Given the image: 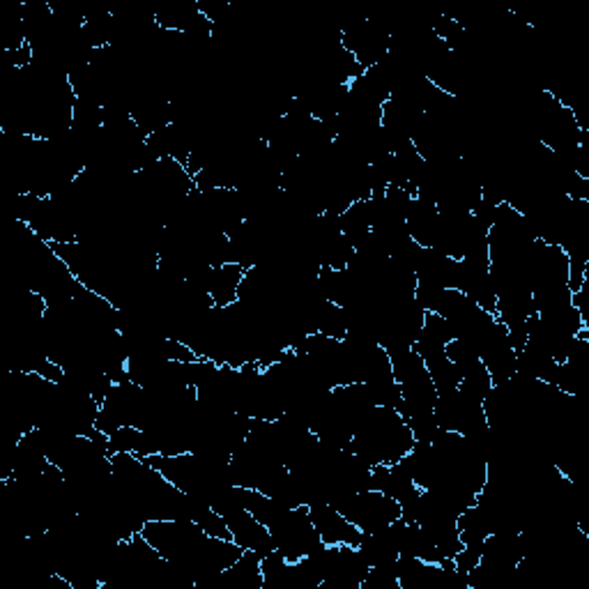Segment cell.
<instances>
[{
  "mask_svg": "<svg viewBox=\"0 0 589 589\" xmlns=\"http://www.w3.org/2000/svg\"><path fill=\"white\" fill-rule=\"evenodd\" d=\"M221 518L226 520V525L230 529L232 541L238 544L242 550L258 552L260 557L270 555L275 550V541H272V535H270V527L265 525V523H260L245 507L230 509V512L221 514Z\"/></svg>",
  "mask_w": 589,
  "mask_h": 589,
  "instance_id": "1",
  "label": "cell"
},
{
  "mask_svg": "<svg viewBox=\"0 0 589 589\" xmlns=\"http://www.w3.org/2000/svg\"><path fill=\"white\" fill-rule=\"evenodd\" d=\"M316 533L326 546H360L362 533L330 503H316L309 507Z\"/></svg>",
  "mask_w": 589,
  "mask_h": 589,
  "instance_id": "2",
  "label": "cell"
},
{
  "mask_svg": "<svg viewBox=\"0 0 589 589\" xmlns=\"http://www.w3.org/2000/svg\"><path fill=\"white\" fill-rule=\"evenodd\" d=\"M245 272L247 268H242V265L238 262H224L213 270L208 294L217 309H226L238 302V292H240Z\"/></svg>",
  "mask_w": 589,
  "mask_h": 589,
  "instance_id": "3",
  "label": "cell"
}]
</instances>
